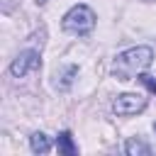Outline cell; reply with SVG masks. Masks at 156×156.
<instances>
[{
    "label": "cell",
    "instance_id": "1",
    "mask_svg": "<svg viewBox=\"0 0 156 156\" xmlns=\"http://www.w3.org/2000/svg\"><path fill=\"white\" fill-rule=\"evenodd\" d=\"M154 61V49L151 46H132L122 54H117L112 63V76L117 80H132L139 73H144Z\"/></svg>",
    "mask_w": 156,
    "mask_h": 156
},
{
    "label": "cell",
    "instance_id": "2",
    "mask_svg": "<svg viewBox=\"0 0 156 156\" xmlns=\"http://www.w3.org/2000/svg\"><path fill=\"white\" fill-rule=\"evenodd\" d=\"M61 27H63V32H68V34H88V32H93V27H95V12L88 7V5H73L66 15H63V20H61Z\"/></svg>",
    "mask_w": 156,
    "mask_h": 156
},
{
    "label": "cell",
    "instance_id": "3",
    "mask_svg": "<svg viewBox=\"0 0 156 156\" xmlns=\"http://www.w3.org/2000/svg\"><path fill=\"white\" fill-rule=\"evenodd\" d=\"M146 107V98L141 93H122L117 95V100L112 102V110L119 115V117H132L136 112H141Z\"/></svg>",
    "mask_w": 156,
    "mask_h": 156
},
{
    "label": "cell",
    "instance_id": "4",
    "mask_svg": "<svg viewBox=\"0 0 156 156\" xmlns=\"http://www.w3.org/2000/svg\"><path fill=\"white\" fill-rule=\"evenodd\" d=\"M37 68H39V51H34V49L20 51V54L15 56V61L10 63V73H12L15 78H24L27 73H32V71H37Z\"/></svg>",
    "mask_w": 156,
    "mask_h": 156
},
{
    "label": "cell",
    "instance_id": "5",
    "mask_svg": "<svg viewBox=\"0 0 156 156\" xmlns=\"http://www.w3.org/2000/svg\"><path fill=\"white\" fill-rule=\"evenodd\" d=\"M56 146H58V154H63V156H73L78 149H76V144H73V136H71V132L66 129V132H61L58 136H56Z\"/></svg>",
    "mask_w": 156,
    "mask_h": 156
},
{
    "label": "cell",
    "instance_id": "6",
    "mask_svg": "<svg viewBox=\"0 0 156 156\" xmlns=\"http://www.w3.org/2000/svg\"><path fill=\"white\" fill-rule=\"evenodd\" d=\"M29 146H32L34 154H46V151L51 149V141H49V136H46L44 132H34V134L29 136Z\"/></svg>",
    "mask_w": 156,
    "mask_h": 156
},
{
    "label": "cell",
    "instance_id": "7",
    "mask_svg": "<svg viewBox=\"0 0 156 156\" xmlns=\"http://www.w3.org/2000/svg\"><path fill=\"white\" fill-rule=\"evenodd\" d=\"M124 154H127V156H149L151 149H149L144 141H139V139H127V144H124Z\"/></svg>",
    "mask_w": 156,
    "mask_h": 156
},
{
    "label": "cell",
    "instance_id": "8",
    "mask_svg": "<svg viewBox=\"0 0 156 156\" xmlns=\"http://www.w3.org/2000/svg\"><path fill=\"white\" fill-rule=\"evenodd\" d=\"M76 73H78V66H68L66 73L61 76V78H63V80H61V88H68V85L73 83V76H76Z\"/></svg>",
    "mask_w": 156,
    "mask_h": 156
},
{
    "label": "cell",
    "instance_id": "9",
    "mask_svg": "<svg viewBox=\"0 0 156 156\" xmlns=\"http://www.w3.org/2000/svg\"><path fill=\"white\" fill-rule=\"evenodd\" d=\"M139 83L146 85V88L156 95V78H154V76H149V73H139Z\"/></svg>",
    "mask_w": 156,
    "mask_h": 156
},
{
    "label": "cell",
    "instance_id": "10",
    "mask_svg": "<svg viewBox=\"0 0 156 156\" xmlns=\"http://www.w3.org/2000/svg\"><path fill=\"white\" fill-rule=\"evenodd\" d=\"M154 132H156V124H154Z\"/></svg>",
    "mask_w": 156,
    "mask_h": 156
}]
</instances>
